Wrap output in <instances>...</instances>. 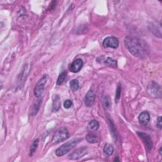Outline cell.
<instances>
[{
    "mask_svg": "<svg viewBox=\"0 0 162 162\" xmlns=\"http://www.w3.org/2000/svg\"><path fill=\"white\" fill-rule=\"evenodd\" d=\"M108 122L109 123V126H110V131H111V134L113 136L114 139H115V140L117 139V129L116 127L114 125V123L111 119L110 118H108Z\"/></svg>",
    "mask_w": 162,
    "mask_h": 162,
    "instance_id": "obj_19",
    "label": "cell"
},
{
    "mask_svg": "<svg viewBox=\"0 0 162 162\" xmlns=\"http://www.w3.org/2000/svg\"><path fill=\"white\" fill-rule=\"evenodd\" d=\"M61 106L60 98L59 95H56L53 97V104H52V111L57 112L59 110Z\"/></svg>",
    "mask_w": 162,
    "mask_h": 162,
    "instance_id": "obj_13",
    "label": "cell"
},
{
    "mask_svg": "<svg viewBox=\"0 0 162 162\" xmlns=\"http://www.w3.org/2000/svg\"><path fill=\"white\" fill-rule=\"evenodd\" d=\"M102 59L104 65L114 68L117 67V61L115 60H114L113 58H111L110 57H107L105 59H104V58L102 57Z\"/></svg>",
    "mask_w": 162,
    "mask_h": 162,
    "instance_id": "obj_17",
    "label": "cell"
},
{
    "mask_svg": "<svg viewBox=\"0 0 162 162\" xmlns=\"http://www.w3.org/2000/svg\"><path fill=\"white\" fill-rule=\"evenodd\" d=\"M48 77V75H44L36 84L34 90V94L37 98H41L44 92L45 85L47 83Z\"/></svg>",
    "mask_w": 162,
    "mask_h": 162,
    "instance_id": "obj_4",
    "label": "cell"
},
{
    "mask_svg": "<svg viewBox=\"0 0 162 162\" xmlns=\"http://www.w3.org/2000/svg\"><path fill=\"white\" fill-rule=\"evenodd\" d=\"M159 153H160V155H161V148H160L159 149Z\"/></svg>",
    "mask_w": 162,
    "mask_h": 162,
    "instance_id": "obj_28",
    "label": "cell"
},
{
    "mask_svg": "<svg viewBox=\"0 0 162 162\" xmlns=\"http://www.w3.org/2000/svg\"><path fill=\"white\" fill-rule=\"evenodd\" d=\"M121 93H122V86L120 83H119L118 84L117 88L116 90V94H115V103H117L118 102V101L120 100V96H121Z\"/></svg>",
    "mask_w": 162,
    "mask_h": 162,
    "instance_id": "obj_24",
    "label": "cell"
},
{
    "mask_svg": "<svg viewBox=\"0 0 162 162\" xmlns=\"http://www.w3.org/2000/svg\"><path fill=\"white\" fill-rule=\"evenodd\" d=\"M103 152L105 155L108 156V157H110V156L113 154L114 152V148L111 144L107 143V144H106L104 146Z\"/></svg>",
    "mask_w": 162,
    "mask_h": 162,
    "instance_id": "obj_15",
    "label": "cell"
},
{
    "mask_svg": "<svg viewBox=\"0 0 162 162\" xmlns=\"http://www.w3.org/2000/svg\"><path fill=\"white\" fill-rule=\"evenodd\" d=\"M99 127V123L98 120H92L91 122H89L88 126V129L89 131H96Z\"/></svg>",
    "mask_w": 162,
    "mask_h": 162,
    "instance_id": "obj_16",
    "label": "cell"
},
{
    "mask_svg": "<svg viewBox=\"0 0 162 162\" xmlns=\"http://www.w3.org/2000/svg\"><path fill=\"white\" fill-rule=\"evenodd\" d=\"M84 62L81 58H77L71 64L69 65L68 69L73 73L79 72L83 67Z\"/></svg>",
    "mask_w": 162,
    "mask_h": 162,
    "instance_id": "obj_9",
    "label": "cell"
},
{
    "mask_svg": "<svg viewBox=\"0 0 162 162\" xmlns=\"http://www.w3.org/2000/svg\"><path fill=\"white\" fill-rule=\"evenodd\" d=\"M119 161L120 160H118V157H116V158H115V159L114 160V161Z\"/></svg>",
    "mask_w": 162,
    "mask_h": 162,
    "instance_id": "obj_27",
    "label": "cell"
},
{
    "mask_svg": "<svg viewBox=\"0 0 162 162\" xmlns=\"http://www.w3.org/2000/svg\"><path fill=\"white\" fill-rule=\"evenodd\" d=\"M103 104L105 109H109L111 106V99L109 96H105L103 99Z\"/></svg>",
    "mask_w": 162,
    "mask_h": 162,
    "instance_id": "obj_21",
    "label": "cell"
},
{
    "mask_svg": "<svg viewBox=\"0 0 162 162\" xmlns=\"http://www.w3.org/2000/svg\"><path fill=\"white\" fill-rule=\"evenodd\" d=\"M67 75V72L66 71H64L62 72L60 75L57 79V85H61L62 84L64 83L65 79H66Z\"/></svg>",
    "mask_w": 162,
    "mask_h": 162,
    "instance_id": "obj_23",
    "label": "cell"
},
{
    "mask_svg": "<svg viewBox=\"0 0 162 162\" xmlns=\"http://www.w3.org/2000/svg\"><path fill=\"white\" fill-rule=\"evenodd\" d=\"M73 103L72 101L70 99H67V100L65 101V102L64 103V107L66 109H68L72 107Z\"/></svg>",
    "mask_w": 162,
    "mask_h": 162,
    "instance_id": "obj_25",
    "label": "cell"
},
{
    "mask_svg": "<svg viewBox=\"0 0 162 162\" xmlns=\"http://www.w3.org/2000/svg\"><path fill=\"white\" fill-rule=\"evenodd\" d=\"M150 121V115L148 111H142L139 115V122L141 126H146Z\"/></svg>",
    "mask_w": 162,
    "mask_h": 162,
    "instance_id": "obj_11",
    "label": "cell"
},
{
    "mask_svg": "<svg viewBox=\"0 0 162 162\" xmlns=\"http://www.w3.org/2000/svg\"><path fill=\"white\" fill-rule=\"evenodd\" d=\"M137 134H138L139 138L143 141V143H144V145L146 147V151L148 152H150L153 146V141L151 139V136L148 134L141 132H137Z\"/></svg>",
    "mask_w": 162,
    "mask_h": 162,
    "instance_id": "obj_6",
    "label": "cell"
},
{
    "mask_svg": "<svg viewBox=\"0 0 162 162\" xmlns=\"http://www.w3.org/2000/svg\"><path fill=\"white\" fill-rule=\"evenodd\" d=\"M69 132H68V130L66 128L64 127L60 129L53 136L51 143L52 145L58 144V143L69 138Z\"/></svg>",
    "mask_w": 162,
    "mask_h": 162,
    "instance_id": "obj_3",
    "label": "cell"
},
{
    "mask_svg": "<svg viewBox=\"0 0 162 162\" xmlns=\"http://www.w3.org/2000/svg\"><path fill=\"white\" fill-rule=\"evenodd\" d=\"M70 88L73 91H76L79 88V83L77 79H73L70 83Z\"/></svg>",
    "mask_w": 162,
    "mask_h": 162,
    "instance_id": "obj_22",
    "label": "cell"
},
{
    "mask_svg": "<svg viewBox=\"0 0 162 162\" xmlns=\"http://www.w3.org/2000/svg\"><path fill=\"white\" fill-rule=\"evenodd\" d=\"M157 126L160 129H162V123H161V117L159 116L158 117L157 119Z\"/></svg>",
    "mask_w": 162,
    "mask_h": 162,
    "instance_id": "obj_26",
    "label": "cell"
},
{
    "mask_svg": "<svg viewBox=\"0 0 162 162\" xmlns=\"http://www.w3.org/2000/svg\"><path fill=\"white\" fill-rule=\"evenodd\" d=\"M81 139L79 138H75L71 141H68L64 145H62L60 147L57 148L55 151V154L57 157H62L67 153L69 152L75 146L77 145L80 142Z\"/></svg>",
    "mask_w": 162,
    "mask_h": 162,
    "instance_id": "obj_2",
    "label": "cell"
},
{
    "mask_svg": "<svg viewBox=\"0 0 162 162\" xmlns=\"http://www.w3.org/2000/svg\"><path fill=\"white\" fill-rule=\"evenodd\" d=\"M149 30H150L151 32L153 33L156 36H158L159 37H161V22L158 25V23H152L151 25L149 26Z\"/></svg>",
    "mask_w": 162,
    "mask_h": 162,
    "instance_id": "obj_12",
    "label": "cell"
},
{
    "mask_svg": "<svg viewBox=\"0 0 162 162\" xmlns=\"http://www.w3.org/2000/svg\"><path fill=\"white\" fill-rule=\"evenodd\" d=\"M41 99H37L33 104L32 107H31V111H30V115L32 117H34L37 115V112L39 111L40 105H41Z\"/></svg>",
    "mask_w": 162,
    "mask_h": 162,
    "instance_id": "obj_14",
    "label": "cell"
},
{
    "mask_svg": "<svg viewBox=\"0 0 162 162\" xmlns=\"http://www.w3.org/2000/svg\"><path fill=\"white\" fill-rule=\"evenodd\" d=\"M88 148L86 146H83L76 149V150H74L71 154H69L68 157H69V158L71 160H78L88 154Z\"/></svg>",
    "mask_w": 162,
    "mask_h": 162,
    "instance_id": "obj_7",
    "label": "cell"
},
{
    "mask_svg": "<svg viewBox=\"0 0 162 162\" xmlns=\"http://www.w3.org/2000/svg\"><path fill=\"white\" fill-rule=\"evenodd\" d=\"M96 99V95L95 92L90 90L89 91L85 96L84 103L87 107H91L94 104Z\"/></svg>",
    "mask_w": 162,
    "mask_h": 162,
    "instance_id": "obj_10",
    "label": "cell"
},
{
    "mask_svg": "<svg viewBox=\"0 0 162 162\" xmlns=\"http://www.w3.org/2000/svg\"><path fill=\"white\" fill-rule=\"evenodd\" d=\"M39 143V139H36L33 141V142L32 143V145H31L30 148V151H29V156H30V157H32V156H33V154H34V153L36 151L37 147H38Z\"/></svg>",
    "mask_w": 162,
    "mask_h": 162,
    "instance_id": "obj_20",
    "label": "cell"
},
{
    "mask_svg": "<svg viewBox=\"0 0 162 162\" xmlns=\"http://www.w3.org/2000/svg\"><path fill=\"white\" fill-rule=\"evenodd\" d=\"M86 139L89 143H91V144H95V143H97L98 142V136L93 133H89L87 134L86 136Z\"/></svg>",
    "mask_w": 162,
    "mask_h": 162,
    "instance_id": "obj_18",
    "label": "cell"
},
{
    "mask_svg": "<svg viewBox=\"0 0 162 162\" xmlns=\"http://www.w3.org/2000/svg\"><path fill=\"white\" fill-rule=\"evenodd\" d=\"M103 46L104 48H110L117 49L119 46V41L118 39L114 36L108 37L104 39L103 42Z\"/></svg>",
    "mask_w": 162,
    "mask_h": 162,
    "instance_id": "obj_8",
    "label": "cell"
},
{
    "mask_svg": "<svg viewBox=\"0 0 162 162\" xmlns=\"http://www.w3.org/2000/svg\"><path fill=\"white\" fill-rule=\"evenodd\" d=\"M126 47L129 52L136 57L143 58L148 55V46L145 41L139 37L129 36L124 39Z\"/></svg>",
    "mask_w": 162,
    "mask_h": 162,
    "instance_id": "obj_1",
    "label": "cell"
},
{
    "mask_svg": "<svg viewBox=\"0 0 162 162\" xmlns=\"http://www.w3.org/2000/svg\"><path fill=\"white\" fill-rule=\"evenodd\" d=\"M147 91L149 95L154 98H161V86L155 81H151L148 84L147 86Z\"/></svg>",
    "mask_w": 162,
    "mask_h": 162,
    "instance_id": "obj_5",
    "label": "cell"
}]
</instances>
